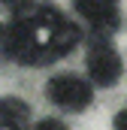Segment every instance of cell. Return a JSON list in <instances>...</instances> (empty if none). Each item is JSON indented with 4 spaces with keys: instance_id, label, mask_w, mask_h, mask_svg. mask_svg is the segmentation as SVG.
<instances>
[{
    "instance_id": "obj_7",
    "label": "cell",
    "mask_w": 127,
    "mask_h": 130,
    "mask_svg": "<svg viewBox=\"0 0 127 130\" xmlns=\"http://www.w3.org/2000/svg\"><path fill=\"white\" fill-rule=\"evenodd\" d=\"M3 130H15V127H9V124H3Z\"/></svg>"
},
{
    "instance_id": "obj_4",
    "label": "cell",
    "mask_w": 127,
    "mask_h": 130,
    "mask_svg": "<svg viewBox=\"0 0 127 130\" xmlns=\"http://www.w3.org/2000/svg\"><path fill=\"white\" fill-rule=\"evenodd\" d=\"M76 9L85 15V21L94 30H100V36H103L106 27H112L118 21V6L109 3V0H82V3H76Z\"/></svg>"
},
{
    "instance_id": "obj_3",
    "label": "cell",
    "mask_w": 127,
    "mask_h": 130,
    "mask_svg": "<svg viewBox=\"0 0 127 130\" xmlns=\"http://www.w3.org/2000/svg\"><path fill=\"white\" fill-rule=\"evenodd\" d=\"M49 100L61 109H70V112H82L88 103H91V85L79 76H55L49 82Z\"/></svg>"
},
{
    "instance_id": "obj_1",
    "label": "cell",
    "mask_w": 127,
    "mask_h": 130,
    "mask_svg": "<svg viewBox=\"0 0 127 130\" xmlns=\"http://www.w3.org/2000/svg\"><path fill=\"white\" fill-rule=\"evenodd\" d=\"M76 42H79V30L70 21H64L61 15H55L52 9H42L36 15L18 18L6 30V52H9V58L24 64V67L49 64L52 58L67 55Z\"/></svg>"
},
{
    "instance_id": "obj_2",
    "label": "cell",
    "mask_w": 127,
    "mask_h": 130,
    "mask_svg": "<svg viewBox=\"0 0 127 130\" xmlns=\"http://www.w3.org/2000/svg\"><path fill=\"white\" fill-rule=\"evenodd\" d=\"M121 76V58L115 52V45L106 39V36H94L91 45H88V79L94 85H115Z\"/></svg>"
},
{
    "instance_id": "obj_6",
    "label": "cell",
    "mask_w": 127,
    "mask_h": 130,
    "mask_svg": "<svg viewBox=\"0 0 127 130\" xmlns=\"http://www.w3.org/2000/svg\"><path fill=\"white\" fill-rule=\"evenodd\" d=\"M115 130H127V109L121 115H115Z\"/></svg>"
},
{
    "instance_id": "obj_5",
    "label": "cell",
    "mask_w": 127,
    "mask_h": 130,
    "mask_svg": "<svg viewBox=\"0 0 127 130\" xmlns=\"http://www.w3.org/2000/svg\"><path fill=\"white\" fill-rule=\"evenodd\" d=\"M33 130H67V124H64V121H58V118H42Z\"/></svg>"
}]
</instances>
